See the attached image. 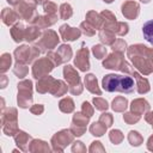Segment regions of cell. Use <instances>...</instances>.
I'll list each match as a JSON object with an SVG mask.
<instances>
[{
	"mask_svg": "<svg viewBox=\"0 0 153 153\" xmlns=\"http://www.w3.org/2000/svg\"><path fill=\"white\" fill-rule=\"evenodd\" d=\"M134 80L129 75L108 74L103 78V88L108 92L120 91L124 93H130L134 91Z\"/></svg>",
	"mask_w": 153,
	"mask_h": 153,
	"instance_id": "cell-1",
	"label": "cell"
},
{
	"mask_svg": "<svg viewBox=\"0 0 153 153\" xmlns=\"http://www.w3.org/2000/svg\"><path fill=\"white\" fill-rule=\"evenodd\" d=\"M63 74H65L66 80H67V81L69 82V85H71L69 91H71L73 94H79V93H81L82 87H81V85H80V79H79L78 73H76L71 66H67V67H65V69H63Z\"/></svg>",
	"mask_w": 153,
	"mask_h": 153,
	"instance_id": "cell-2",
	"label": "cell"
},
{
	"mask_svg": "<svg viewBox=\"0 0 153 153\" xmlns=\"http://www.w3.org/2000/svg\"><path fill=\"white\" fill-rule=\"evenodd\" d=\"M31 81L30 80H25V81H22L19 85H18V90H19V93H18V104L22 106V108H27L32 97H31Z\"/></svg>",
	"mask_w": 153,
	"mask_h": 153,
	"instance_id": "cell-3",
	"label": "cell"
},
{
	"mask_svg": "<svg viewBox=\"0 0 153 153\" xmlns=\"http://www.w3.org/2000/svg\"><path fill=\"white\" fill-rule=\"evenodd\" d=\"M51 69H53V65L50 63V59L47 57V59H42L35 63V66L32 68V73H33V76L36 79H38V78H42L48 72H50Z\"/></svg>",
	"mask_w": 153,
	"mask_h": 153,
	"instance_id": "cell-4",
	"label": "cell"
},
{
	"mask_svg": "<svg viewBox=\"0 0 153 153\" xmlns=\"http://www.w3.org/2000/svg\"><path fill=\"white\" fill-rule=\"evenodd\" d=\"M78 57H75V65L79 67L80 71L86 72L90 68V63H88V50L86 48L81 49L78 51Z\"/></svg>",
	"mask_w": 153,
	"mask_h": 153,
	"instance_id": "cell-5",
	"label": "cell"
},
{
	"mask_svg": "<svg viewBox=\"0 0 153 153\" xmlns=\"http://www.w3.org/2000/svg\"><path fill=\"white\" fill-rule=\"evenodd\" d=\"M104 67L105 68H110V69H121L122 65H123V60L121 55H116L112 54L109 56V59H106L104 61Z\"/></svg>",
	"mask_w": 153,
	"mask_h": 153,
	"instance_id": "cell-6",
	"label": "cell"
},
{
	"mask_svg": "<svg viewBox=\"0 0 153 153\" xmlns=\"http://www.w3.org/2000/svg\"><path fill=\"white\" fill-rule=\"evenodd\" d=\"M60 33L62 35L65 41H73L80 36V31L78 29L69 27L68 25H62L60 27Z\"/></svg>",
	"mask_w": 153,
	"mask_h": 153,
	"instance_id": "cell-7",
	"label": "cell"
},
{
	"mask_svg": "<svg viewBox=\"0 0 153 153\" xmlns=\"http://www.w3.org/2000/svg\"><path fill=\"white\" fill-rule=\"evenodd\" d=\"M122 12L126 17L133 19V18H136L137 13H139V5L135 4V2H131V1H128L126 4H123L122 6Z\"/></svg>",
	"mask_w": 153,
	"mask_h": 153,
	"instance_id": "cell-8",
	"label": "cell"
},
{
	"mask_svg": "<svg viewBox=\"0 0 153 153\" xmlns=\"http://www.w3.org/2000/svg\"><path fill=\"white\" fill-rule=\"evenodd\" d=\"M30 51L31 49L26 45H23L20 48H18L16 51H14V55H16V59H17V62H31V57H30Z\"/></svg>",
	"mask_w": 153,
	"mask_h": 153,
	"instance_id": "cell-9",
	"label": "cell"
},
{
	"mask_svg": "<svg viewBox=\"0 0 153 153\" xmlns=\"http://www.w3.org/2000/svg\"><path fill=\"white\" fill-rule=\"evenodd\" d=\"M142 35H143V38L153 45V19H151V20H148L143 24Z\"/></svg>",
	"mask_w": 153,
	"mask_h": 153,
	"instance_id": "cell-10",
	"label": "cell"
},
{
	"mask_svg": "<svg viewBox=\"0 0 153 153\" xmlns=\"http://www.w3.org/2000/svg\"><path fill=\"white\" fill-rule=\"evenodd\" d=\"M85 84H86V87L88 88V91H91L92 93H97L98 96L102 93L100 90H99L98 86H97V79H96V76H94L93 74L86 75V78H85Z\"/></svg>",
	"mask_w": 153,
	"mask_h": 153,
	"instance_id": "cell-11",
	"label": "cell"
},
{
	"mask_svg": "<svg viewBox=\"0 0 153 153\" xmlns=\"http://www.w3.org/2000/svg\"><path fill=\"white\" fill-rule=\"evenodd\" d=\"M133 75H134V78L137 80V91H139V93H145V92H147V91L149 90V84H148L147 79L142 78V76H141L140 74H137L136 72H133Z\"/></svg>",
	"mask_w": 153,
	"mask_h": 153,
	"instance_id": "cell-12",
	"label": "cell"
},
{
	"mask_svg": "<svg viewBox=\"0 0 153 153\" xmlns=\"http://www.w3.org/2000/svg\"><path fill=\"white\" fill-rule=\"evenodd\" d=\"M53 82H54V79H51L50 76H45V78L41 79V80L37 82V91L41 92V93H44V92H47V91H50V87H49V86L53 87V85H50V84H53Z\"/></svg>",
	"mask_w": 153,
	"mask_h": 153,
	"instance_id": "cell-13",
	"label": "cell"
},
{
	"mask_svg": "<svg viewBox=\"0 0 153 153\" xmlns=\"http://www.w3.org/2000/svg\"><path fill=\"white\" fill-rule=\"evenodd\" d=\"M2 20L6 25H11L12 23H14L17 20V14L16 12H13L10 8H4L2 11Z\"/></svg>",
	"mask_w": 153,
	"mask_h": 153,
	"instance_id": "cell-14",
	"label": "cell"
},
{
	"mask_svg": "<svg viewBox=\"0 0 153 153\" xmlns=\"http://www.w3.org/2000/svg\"><path fill=\"white\" fill-rule=\"evenodd\" d=\"M66 90H67V87H66V85L62 82V81H60V80H57V81H55L54 82V85H53V87H51V90H50V92L54 94V96H62L65 92H66Z\"/></svg>",
	"mask_w": 153,
	"mask_h": 153,
	"instance_id": "cell-15",
	"label": "cell"
},
{
	"mask_svg": "<svg viewBox=\"0 0 153 153\" xmlns=\"http://www.w3.org/2000/svg\"><path fill=\"white\" fill-rule=\"evenodd\" d=\"M149 105L146 100L143 99H136L131 103V110L133 111H139V112H142L143 110H148Z\"/></svg>",
	"mask_w": 153,
	"mask_h": 153,
	"instance_id": "cell-16",
	"label": "cell"
},
{
	"mask_svg": "<svg viewBox=\"0 0 153 153\" xmlns=\"http://www.w3.org/2000/svg\"><path fill=\"white\" fill-rule=\"evenodd\" d=\"M127 108V99L123 97H117L112 102V109L116 111H123Z\"/></svg>",
	"mask_w": 153,
	"mask_h": 153,
	"instance_id": "cell-17",
	"label": "cell"
},
{
	"mask_svg": "<svg viewBox=\"0 0 153 153\" xmlns=\"http://www.w3.org/2000/svg\"><path fill=\"white\" fill-rule=\"evenodd\" d=\"M60 109L63 111V112H71L73 109H74V104H73V100L71 98H65L60 102Z\"/></svg>",
	"mask_w": 153,
	"mask_h": 153,
	"instance_id": "cell-18",
	"label": "cell"
},
{
	"mask_svg": "<svg viewBox=\"0 0 153 153\" xmlns=\"http://www.w3.org/2000/svg\"><path fill=\"white\" fill-rule=\"evenodd\" d=\"M57 54L62 57V61L69 60V59H71V55H72L71 47H68V45H61V47L59 48V53H57Z\"/></svg>",
	"mask_w": 153,
	"mask_h": 153,
	"instance_id": "cell-19",
	"label": "cell"
},
{
	"mask_svg": "<svg viewBox=\"0 0 153 153\" xmlns=\"http://www.w3.org/2000/svg\"><path fill=\"white\" fill-rule=\"evenodd\" d=\"M11 65V55L4 54L1 57V72H6Z\"/></svg>",
	"mask_w": 153,
	"mask_h": 153,
	"instance_id": "cell-20",
	"label": "cell"
},
{
	"mask_svg": "<svg viewBox=\"0 0 153 153\" xmlns=\"http://www.w3.org/2000/svg\"><path fill=\"white\" fill-rule=\"evenodd\" d=\"M61 18L62 19H67L72 16V7L68 5V4H63L61 6Z\"/></svg>",
	"mask_w": 153,
	"mask_h": 153,
	"instance_id": "cell-21",
	"label": "cell"
},
{
	"mask_svg": "<svg viewBox=\"0 0 153 153\" xmlns=\"http://www.w3.org/2000/svg\"><path fill=\"white\" fill-rule=\"evenodd\" d=\"M38 35V30L36 29V27H27V30H26V32H25V39H27V41H33L35 39V37Z\"/></svg>",
	"mask_w": 153,
	"mask_h": 153,
	"instance_id": "cell-22",
	"label": "cell"
},
{
	"mask_svg": "<svg viewBox=\"0 0 153 153\" xmlns=\"http://www.w3.org/2000/svg\"><path fill=\"white\" fill-rule=\"evenodd\" d=\"M99 124H100V123H93V126L91 127V131L93 133V135H97V136H100V135L103 134V131L105 130V128H106V126H103V127H100Z\"/></svg>",
	"mask_w": 153,
	"mask_h": 153,
	"instance_id": "cell-23",
	"label": "cell"
},
{
	"mask_svg": "<svg viewBox=\"0 0 153 153\" xmlns=\"http://www.w3.org/2000/svg\"><path fill=\"white\" fill-rule=\"evenodd\" d=\"M93 53H94V55H96L97 59H103V56L106 53V49L103 48L102 45H94L93 47Z\"/></svg>",
	"mask_w": 153,
	"mask_h": 153,
	"instance_id": "cell-24",
	"label": "cell"
},
{
	"mask_svg": "<svg viewBox=\"0 0 153 153\" xmlns=\"http://www.w3.org/2000/svg\"><path fill=\"white\" fill-rule=\"evenodd\" d=\"M100 39L104 42V43H112V41L115 39L114 38V36H112V33H110L109 31H102L100 32Z\"/></svg>",
	"mask_w": 153,
	"mask_h": 153,
	"instance_id": "cell-25",
	"label": "cell"
},
{
	"mask_svg": "<svg viewBox=\"0 0 153 153\" xmlns=\"http://www.w3.org/2000/svg\"><path fill=\"white\" fill-rule=\"evenodd\" d=\"M93 103L96 104V108H97L98 110H105V109L108 108L106 100H104V99H102V98H94V99H93Z\"/></svg>",
	"mask_w": 153,
	"mask_h": 153,
	"instance_id": "cell-26",
	"label": "cell"
},
{
	"mask_svg": "<svg viewBox=\"0 0 153 153\" xmlns=\"http://www.w3.org/2000/svg\"><path fill=\"white\" fill-rule=\"evenodd\" d=\"M122 135H121V131L120 130H112L111 133H110V139H111V141L112 142H115V143H117V142H120L121 140H122Z\"/></svg>",
	"mask_w": 153,
	"mask_h": 153,
	"instance_id": "cell-27",
	"label": "cell"
},
{
	"mask_svg": "<svg viewBox=\"0 0 153 153\" xmlns=\"http://www.w3.org/2000/svg\"><path fill=\"white\" fill-rule=\"evenodd\" d=\"M136 139H140V140H141L139 133H136V131H130V133H129V140H130L131 145H136V146H137V145L140 143L139 141H136Z\"/></svg>",
	"mask_w": 153,
	"mask_h": 153,
	"instance_id": "cell-28",
	"label": "cell"
},
{
	"mask_svg": "<svg viewBox=\"0 0 153 153\" xmlns=\"http://www.w3.org/2000/svg\"><path fill=\"white\" fill-rule=\"evenodd\" d=\"M112 49H114V50H118V51H121V50L126 49V42H124V41H122V39H118V41H117V43H115V44H114Z\"/></svg>",
	"mask_w": 153,
	"mask_h": 153,
	"instance_id": "cell-29",
	"label": "cell"
},
{
	"mask_svg": "<svg viewBox=\"0 0 153 153\" xmlns=\"http://www.w3.org/2000/svg\"><path fill=\"white\" fill-rule=\"evenodd\" d=\"M82 111H84L87 116H91V115L93 114V110H92V108L90 106V104H88L87 102H85V103L82 104Z\"/></svg>",
	"mask_w": 153,
	"mask_h": 153,
	"instance_id": "cell-30",
	"label": "cell"
},
{
	"mask_svg": "<svg viewBox=\"0 0 153 153\" xmlns=\"http://www.w3.org/2000/svg\"><path fill=\"white\" fill-rule=\"evenodd\" d=\"M102 121H104L105 122V126L106 127H109V126H111V116H110V114H103L102 115V117H100V122Z\"/></svg>",
	"mask_w": 153,
	"mask_h": 153,
	"instance_id": "cell-31",
	"label": "cell"
},
{
	"mask_svg": "<svg viewBox=\"0 0 153 153\" xmlns=\"http://www.w3.org/2000/svg\"><path fill=\"white\" fill-rule=\"evenodd\" d=\"M44 10H45V12H47L48 14H54V13H55V10H56V7H55V5H54V4L49 2L48 5H45Z\"/></svg>",
	"mask_w": 153,
	"mask_h": 153,
	"instance_id": "cell-32",
	"label": "cell"
},
{
	"mask_svg": "<svg viewBox=\"0 0 153 153\" xmlns=\"http://www.w3.org/2000/svg\"><path fill=\"white\" fill-rule=\"evenodd\" d=\"M42 111H43V106H42V105H35V106L31 108V112H32V114L39 115Z\"/></svg>",
	"mask_w": 153,
	"mask_h": 153,
	"instance_id": "cell-33",
	"label": "cell"
},
{
	"mask_svg": "<svg viewBox=\"0 0 153 153\" xmlns=\"http://www.w3.org/2000/svg\"><path fill=\"white\" fill-rule=\"evenodd\" d=\"M133 114H126V116H124V120L127 121V122H129V123H131V122H136L140 117H134L133 118V116H131Z\"/></svg>",
	"mask_w": 153,
	"mask_h": 153,
	"instance_id": "cell-34",
	"label": "cell"
},
{
	"mask_svg": "<svg viewBox=\"0 0 153 153\" xmlns=\"http://www.w3.org/2000/svg\"><path fill=\"white\" fill-rule=\"evenodd\" d=\"M7 1H8L10 4H12V5H14V4H17V1H18V0H7Z\"/></svg>",
	"mask_w": 153,
	"mask_h": 153,
	"instance_id": "cell-35",
	"label": "cell"
},
{
	"mask_svg": "<svg viewBox=\"0 0 153 153\" xmlns=\"http://www.w3.org/2000/svg\"><path fill=\"white\" fill-rule=\"evenodd\" d=\"M44 1H47V0H36V2H37V4H43Z\"/></svg>",
	"mask_w": 153,
	"mask_h": 153,
	"instance_id": "cell-36",
	"label": "cell"
},
{
	"mask_svg": "<svg viewBox=\"0 0 153 153\" xmlns=\"http://www.w3.org/2000/svg\"><path fill=\"white\" fill-rule=\"evenodd\" d=\"M141 1H143V2H148L149 0H141Z\"/></svg>",
	"mask_w": 153,
	"mask_h": 153,
	"instance_id": "cell-37",
	"label": "cell"
}]
</instances>
